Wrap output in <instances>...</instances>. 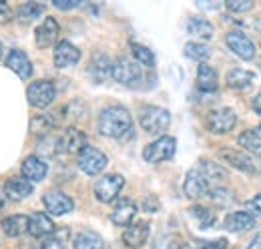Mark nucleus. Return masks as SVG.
I'll return each instance as SVG.
<instances>
[{"label": "nucleus", "mask_w": 261, "mask_h": 249, "mask_svg": "<svg viewBox=\"0 0 261 249\" xmlns=\"http://www.w3.org/2000/svg\"><path fill=\"white\" fill-rule=\"evenodd\" d=\"M255 227V217L247 211H233L225 217V229L231 233H245Z\"/></svg>", "instance_id": "obj_20"}, {"label": "nucleus", "mask_w": 261, "mask_h": 249, "mask_svg": "<svg viewBox=\"0 0 261 249\" xmlns=\"http://www.w3.org/2000/svg\"><path fill=\"white\" fill-rule=\"evenodd\" d=\"M130 51H133V57H135V61L139 62V64H143V66H155V55L151 53V48H147V46H143V44H130Z\"/></svg>", "instance_id": "obj_35"}, {"label": "nucleus", "mask_w": 261, "mask_h": 249, "mask_svg": "<svg viewBox=\"0 0 261 249\" xmlns=\"http://www.w3.org/2000/svg\"><path fill=\"white\" fill-rule=\"evenodd\" d=\"M59 145H61V151L68 153V155H79L85 147H89L87 143V135L81 131V129H66L65 133L59 137Z\"/></svg>", "instance_id": "obj_11"}, {"label": "nucleus", "mask_w": 261, "mask_h": 249, "mask_svg": "<svg viewBox=\"0 0 261 249\" xmlns=\"http://www.w3.org/2000/svg\"><path fill=\"white\" fill-rule=\"evenodd\" d=\"M74 249H102L105 243H102V237L95 233V231H83L74 237L72 241Z\"/></svg>", "instance_id": "obj_29"}, {"label": "nucleus", "mask_w": 261, "mask_h": 249, "mask_svg": "<svg viewBox=\"0 0 261 249\" xmlns=\"http://www.w3.org/2000/svg\"><path fill=\"white\" fill-rule=\"evenodd\" d=\"M59 32H61V27L59 22L53 18V16H46L42 20V24L36 29L34 32V40H36V46L38 48H50L57 38H59Z\"/></svg>", "instance_id": "obj_14"}, {"label": "nucleus", "mask_w": 261, "mask_h": 249, "mask_svg": "<svg viewBox=\"0 0 261 249\" xmlns=\"http://www.w3.org/2000/svg\"><path fill=\"white\" fill-rule=\"evenodd\" d=\"M211 199L217 203V205H229V203H233V195H231V191L227 189H221V187H217V189H213L211 191Z\"/></svg>", "instance_id": "obj_38"}, {"label": "nucleus", "mask_w": 261, "mask_h": 249, "mask_svg": "<svg viewBox=\"0 0 261 249\" xmlns=\"http://www.w3.org/2000/svg\"><path fill=\"white\" fill-rule=\"evenodd\" d=\"M247 249H261V237H257V239H255V241H253Z\"/></svg>", "instance_id": "obj_47"}, {"label": "nucleus", "mask_w": 261, "mask_h": 249, "mask_svg": "<svg viewBox=\"0 0 261 249\" xmlns=\"http://www.w3.org/2000/svg\"><path fill=\"white\" fill-rule=\"evenodd\" d=\"M123 187H125V177H121L117 173L105 175V177L98 179L97 185H95V197L100 203H111V201H115L119 197Z\"/></svg>", "instance_id": "obj_5"}, {"label": "nucleus", "mask_w": 261, "mask_h": 249, "mask_svg": "<svg viewBox=\"0 0 261 249\" xmlns=\"http://www.w3.org/2000/svg\"><path fill=\"white\" fill-rule=\"evenodd\" d=\"M225 42H227L229 51H231L233 55H237L239 59H243V61H251V59L255 57V53H257L253 40H251L245 32L231 31L227 36H225Z\"/></svg>", "instance_id": "obj_7"}, {"label": "nucleus", "mask_w": 261, "mask_h": 249, "mask_svg": "<svg viewBox=\"0 0 261 249\" xmlns=\"http://www.w3.org/2000/svg\"><path fill=\"white\" fill-rule=\"evenodd\" d=\"M44 10H46V6L40 4V2H27L18 8V18H20V22L27 24V22H33L36 18H40V14Z\"/></svg>", "instance_id": "obj_31"}, {"label": "nucleus", "mask_w": 261, "mask_h": 249, "mask_svg": "<svg viewBox=\"0 0 261 249\" xmlns=\"http://www.w3.org/2000/svg\"><path fill=\"white\" fill-rule=\"evenodd\" d=\"M175 151H177V141L169 135H163L143 149V159L147 163H163V161L173 159Z\"/></svg>", "instance_id": "obj_4"}, {"label": "nucleus", "mask_w": 261, "mask_h": 249, "mask_svg": "<svg viewBox=\"0 0 261 249\" xmlns=\"http://www.w3.org/2000/svg\"><path fill=\"white\" fill-rule=\"evenodd\" d=\"M2 231L8 237H18L29 231V217L27 215H10L2 221Z\"/></svg>", "instance_id": "obj_26"}, {"label": "nucleus", "mask_w": 261, "mask_h": 249, "mask_svg": "<svg viewBox=\"0 0 261 249\" xmlns=\"http://www.w3.org/2000/svg\"><path fill=\"white\" fill-rule=\"evenodd\" d=\"M187 32L191 34V36H195L199 40H207V38H211L213 36V24L209 22V20H205V18H191L189 22H187Z\"/></svg>", "instance_id": "obj_28"}, {"label": "nucleus", "mask_w": 261, "mask_h": 249, "mask_svg": "<svg viewBox=\"0 0 261 249\" xmlns=\"http://www.w3.org/2000/svg\"><path fill=\"white\" fill-rule=\"evenodd\" d=\"M133 131V119L123 107H109L98 117V133L109 139H125Z\"/></svg>", "instance_id": "obj_1"}, {"label": "nucleus", "mask_w": 261, "mask_h": 249, "mask_svg": "<svg viewBox=\"0 0 261 249\" xmlns=\"http://www.w3.org/2000/svg\"><path fill=\"white\" fill-rule=\"evenodd\" d=\"M0 207H2V197H0Z\"/></svg>", "instance_id": "obj_49"}, {"label": "nucleus", "mask_w": 261, "mask_h": 249, "mask_svg": "<svg viewBox=\"0 0 261 249\" xmlns=\"http://www.w3.org/2000/svg\"><path fill=\"white\" fill-rule=\"evenodd\" d=\"M219 157L239 171L243 173H255L257 171V163L253 161V157H249L247 153H241V151H235V149H221Z\"/></svg>", "instance_id": "obj_15"}, {"label": "nucleus", "mask_w": 261, "mask_h": 249, "mask_svg": "<svg viewBox=\"0 0 261 249\" xmlns=\"http://www.w3.org/2000/svg\"><path fill=\"white\" fill-rule=\"evenodd\" d=\"M0 59H2V44H0Z\"/></svg>", "instance_id": "obj_48"}, {"label": "nucleus", "mask_w": 261, "mask_h": 249, "mask_svg": "<svg viewBox=\"0 0 261 249\" xmlns=\"http://www.w3.org/2000/svg\"><path fill=\"white\" fill-rule=\"evenodd\" d=\"M79 169L87 175H98L105 171L109 159L102 151H98L95 147H85L81 153H79Z\"/></svg>", "instance_id": "obj_6"}, {"label": "nucleus", "mask_w": 261, "mask_h": 249, "mask_svg": "<svg viewBox=\"0 0 261 249\" xmlns=\"http://www.w3.org/2000/svg\"><path fill=\"white\" fill-rule=\"evenodd\" d=\"M189 215L195 219L197 225L201 227V229H207V227H211L213 223H215V213L211 211V209H207V207H201V205H193L191 207V211H189Z\"/></svg>", "instance_id": "obj_33"}, {"label": "nucleus", "mask_w": 261, "mask_h": 249, "mask_svg": "<svg viewBox=\"0 0 261 249\" xmlns=\"http://www.w3.org/2000/svg\"><path fill=\"white\" fill-rule=\"evenodd\" d=\"M31 193H33V183H29V181L22 179V177L10 179V181L4 185V197L10 199V201H22V199H27Z\"/></svg>", "instance_id": "obj_24"}, {"label": "nucleus", "mask_w": 261, "mask_h": 249, "mask_svg": "<svg viewBox=\"0 0 261 249\" xmlns=\"http://www.w3.org/2000/svg\"><path fill=\"white\" fill-rule=\"evenodd\" d=\"M111 66H113L111 59H109L105 53H97V55H93L87 72H89V77L93 79V83H105V81L111 77Z\"/></svg>", "instance_id": "obj_19"}, {"label": "nucleus", "mask_w": 261, "mask_h": 249, "mask_svg": "<svg viewBox=\"0 0 261 249\" xmlns=\"http://www.w3.org/2000/svg\"><path fill=\"white\" fill-rule=\"evenodd\" d=\"M29 233L33 237H48L55 233V223L46 213H33L29 217Z\"/></svg>", "instance_id": "obj_22"}, {"label": "nucleus", "mask_w": 261, "mask_h": 249, "mask_svg": "<svg viewBox=\"0 0 261 249\" xmlns=\"http://www.w3.org/2000/svg\"><path fill=\"white\" fill-rule=\"evenodd\" d=\"M177 247V237L175 235H159L155 241V249H175Z\"/></svg>", "instance_id": "obj_39"}, {"label": "nucleus", "mask_w": 261, "mask_h": 249, "mask_svg": "<svg viewBox=\"0 0 261 249\" xmlns=\"http://www.w3.org/2000/svg\"><path fill=\"white\" fill-rule=\"evenodd\" d=\"M225 6H227L231 12H247V10H251V8H253V2H251V0H245V2L229 0Z\"/></svg>", "instance_id": "obj_40"}, {"label": "nucleus", "mask_w": 261, "mask_h": 249, "mask_svg": "<svg viewBox=\"0 0 261 249\" xmlns=\"http://www.w3.org/2000/svg\"><path fill=\"white\" fill-rule=\"evenodd\" d=\"M183 193L193 201L203 199L205 195H209V181L197 169H191L183 181Z\"/></svg>", "instance_id": "obj_13"}, {"label": "nucleus", "mask_w": 261, "mask_h": 249, "mask_svg": "<svg viewBox=\"0 0 261 249\" xmlns=\"http://www.w3.org/2000/svg\"><path fill=\"white\" fill-rule=\"evenodd\" d=\"M197 87L203 91V93H215L217 87H219V77L215 72L213 66L209 64H199L197 68Z\"/></svg>", "instance_id": "obj_23"}, {"label": "nucleus", "mask_w": 261, "mask_h": 249, "mask_svg": "<svg viewBox=\"0 0 261 249\" xmlns=\"http://www.w3.org/2000/svg\"><path fill=\"white\" fill-rule=\"evenodd\" d=\"M38 159H50V157H55L59 151H61V145H59V137H53V135H46V137H42L40 139V143H38Z\"/></svg>", "instance_id": "obj_32"}, {"label": "nucleus", "mask_w": 261, "mask_h": 249, "mask_svg": "<svg viewBox=\"0 0 261 249\" xmlns=\"http://www.w3.org/2000/svg\"><path fill=\"white\" fill-rule=\"evenodd\" d=\"M50 129H55V121L46 115H38L31 121V133L33 135H40V137H46L50 133Z\"/></svg>", "instance_id": "obj_36"}, {"label": "nucleus", "mask_w": 261, "mask_h": 249, "mask_svg": "<svg viewBox=\"0 0 261 249\" xmlns=\"http://www.w3.org/2000/svg\"><path fill=\"white\" fill-rule=\"evenodd\" d=\"M111 77L119 85L135 89V87H141V81L145 79V70H143V64H139L137 61L127 59V57H119L111 66Z\"/></svg>", "instance_id": "obj_2"}, {"label": "nucleus", "mask_w": 261, "mask_h": 249, "mask_svg": "<svg viewBox=\"0 0 261 249\" xmlns=\"http://www.w3.org/2000/svg\"><path fill=\"white\" fill-rule=\"evenodd\" d=\"M42 203H44V209L50 215H57V217L66 215V213H70L74 209V201L68 195L61 193V191H48V193H44Z\"/></svg>", "instance_id": "obj_10"}, {"label": "nucleus", "mask_w": 261, "mask_h": 249, "mask_svg": "<svg viewBox=\"0 0 261 249\" xmlns=\"http://www.w3.org/2000/svg\"><path fill=\"white\" fill-rule=\"evenodd\" d=\"M237 123V115L233 109H215L207 115V129L213 135H225Z\"/></svg>", "instance_id": "obj_9"}, {"label": "nucleus", "mask_w": 261, "mask_h": 249, "mask_svg": "<svg viewBox=\"0 0 261 249\" xmlns=\"http://www.w3.org/2000/svg\"><path fill=\"white\" fill-rule=\"evenodd\" d=\"M66 237H68V229L57 231V233H50V235L42 241V249H65Z\"/></svg>", "instance_id": "obj_37"}, {"label": "nucleus", "mask_w": 261, "mask_h": 249, "mask_svg": "<svg viewBox=\"0 0 261 249\" xmlns=\"http://www.w3.org/2000/svg\"><path fill=\"white\" fill-rule=\"evenodd\" d=\"M135 215H137V205H135L130 199H121V201L115 205L113 213H111V221H113L115 225H119V227H125V225H130V223H133Z\"/></svg>", "instance_id": "obj_21"}, {"label": "nucleus", "mask_w": 261, "mask_h": 249, "mask_svg": "<svg viewBox=\"0 0 261 249\" xmlns=\"http://www.w3.org/2000/svg\"><path fill=\"white\" fill-rule=\"evenodd\" d=\"M141 207H143L145 211H149V213H155V211H159V201H157L155 197H147V199L141 203Z\"/></svg>", "instance_id": "obj_44"}, {"label": "nucleus", "mask_w": 261, "mask_h": 249, "mask_svg": "<svg viewBox=\"0 0 261 249\" xmlns=\"http://www.w3.org/2000/svg\"><path fill=\"white\" fill-rule=\"evenodd\" d=\"M139 121H141V127L149 135H161V133H165L169 129V124H171V115H169V111H165L161 107L149 105V107H145L141 111Z\"/></svg>", "instance_id": "obj_3"}, {"label": "nucleus", "mask_w": 261, "mask_h": 249, "mask_svg": "<svg viewBox=\"0 0 261 249\" xmlns=\"http://www.w3.org/2000/svg\"><path fill=\"white\" fill-rule=\"evenodd\" d=\"M237 143L241 145V149H245L251 155H261V133L259 129H249L245 133L239 135Z\"/></svg>", "instance_id": "obj_27"}, {"label": "nucleus", "mask_w": 261, "mask_h": 249, "mask_svg": "<svg viewBox=\"0 0 261 249\" xmlns=\"http://www.w3.org/2000/svg\"><path fill=\"white\" fill-rule=\"evenodd\" d=\"M53 59H55V64H57L59 68H66V66H72V64H76V62L81 61V51H79L72 42L61 40V42H57V46H55Z\"/></svg>", "instance_id": "obj_16"}, {"label": "nucleus", "mask_w": 261, "mask_h": 249, "mask_svg": "<svg viewBox=\"0 0 261 249\" xmlns=\"http://www.w3.org/2000/svg\"><path fill=\"white\" fill-rule=\"evenodd\" d=\"M197 249H227L225 239H211V241H199Z\"/></svg>", "instance_id": "obj_41"}, {"label": "nucleus", "mask_w": 261, "mask_h": 249, "mask_svg": "<svg viewBox=\"0 0 261 249\" xmlns=\"http://www.w3.org/2000/svg\"><path fill=\"white\" fill-rule=\"evenodd\" d=\"M185 57H189L193 61L205 62L211 57V48L207 44H201V42H187L185 44Z\"/></svg>", "instance_id": "obj_34"}, {"label": "nucleus", "mask_w": 261, "mask_h": 249, "mask_svg": "<svg viewBox=\"0 0 261 249\" xmlns=\"http://www.w3.org/2000/svg\"><path fill=\"white\" fill-rule=\"evenodd\" d=\"M27 96H29V103L33 105L34 109H46L55 101L57 89H55V85L50 81H36L29 87Z\"/></svg>", "instance_id": "obj_8"}, {"label": "nucleus", "mask_w": 261, "mask_h": 249, "mask_svg": "<svg viewBox=\"0 0 261 249\" xmlns=\"http://www.w3.org/2000/svg\"><path fill=\"white\" fill-rule=\"evenodd\" d=\"M255 83V74L245 68H233L227 72V87L233 91H245Z\"/></svg>", "instance_id": "obj_25"}, {"label": "nucleus", "mask_w": 261, "mask_h": 249, "mask_svg": "<svg viewBox=\"0 0 261 249\" xmlns=\"http://www.w3.org/2000/svg\"><path fill=\"white\" fill-rule=\"evenodd\" d=\"M10 20H12V8H10L6 2L0 0V24L10 22Z\"/></svg>", "instance_id": "obj_43"}, {"label": "nucleus", "mask_w": 261, "mask_h": 249, "mask_svg": "<svg viewBox=\"0 0 261 249\" xmlns=\"http://www.w3.org/2000/svg\"><path fill=\"white\" fill-rule=\"evenodd\" d=\"M6 66H8L10 70H14L22 81L33 77V64H31V59H29L22 51H18V48H14V51L8 53V57H6Z\"/></svg>", "instance_id": "obj_18"}, {"label": "nucleus", "mask_w": 261, "mask_h": 249, "mask_svg": "<svg viewBox=\"0 0 261 249\" xmlns=\"http://www.w3.org/2000/svg\"><path fill=\"white\" fill-rule=\"evenodd\" d=\"M55 6H57V8H61V10H72V8H79V6H81V2H79V0H74V2L55 0Z\"/></svg>", "instance_id": "obj_45"}, {"label": "nucleus", "mask_w": 261, "mask_h": 249, "mask_svg": "<svg viewBox=\"0 0 261 249\" xmlns=\"http://www.w3.org/2000/svg\"><path fill=\"white\" fill-rule=\"evenodd\" d=\"M253 111H255L257 115H261V93L253 98Z\"/></svg>", "instance_id": "obj_46"}, {"label": "nucleus", "mask_w": 261, "mask_h": 249, "mask_svg": "<svg viewBox=\"0 0 261 249\" xmlns=\"http://www.w3.org/2000/svg\"><path fill=\"white\" fill-rule=\"evenodd\" d=\"M247 209H249L247 213H251L253 217H255V215H259V217H261V193H259V195H255V197H253V199L247 203Z\"/></svg>", "instance_id": "obj_42"}, {"label": "nucleus", "mask_w": 261, "mask_h": 249, "mask_svg": "<svg viewBox=\"0 0 261 249\" xmlns=\"http://www.w3.org/2000/svg\"><path fill=\"white\" fill-rule=\"evenodd\" d=\"M149 233H151V227H149L147 221H135V223H130L129 227L125 229L123 243L130 249L143 247L149 241Z\"/></svg>", "instance_id": "obj_12"}, {"label": "nucleus", "mask_w": 261, "mask_h": 249, "mask_svg": "<svg viewBox=\"0 0 261 249\" xmlns=\"http://www.w3.org/2000/svg\"><path fill=\"white\" fill-rule=\"evenodd\" d=\"M20 173H22V179H27L29 183H38V181H42L46 177L48 165L42 159H38L34 155L27 157L22 161V165H20Z\"/></svg>", "instance_id": "obj_17"}, {"label": "nucleus", "mask_w": 261, "mask_h": 249, "mask_svg": "<svg viewBox=\"0 0 261 249\" xmlns=\"http://www.w3.org/2000/svg\"><path fill=\"white\" fill-rule=\"evenodd\" d=\"M259 133H261V124H259Z\"/></svg>", "instance_id": "obj_50"}, {"label": "nucleus", "mask_w": 261, "mask_h": 249, "mask_svg": "<svg viewBox=\"0 0 261 249\" xmlns=\"http://www.w3.org/2000/svg\"><path fill=\"white\" fill-rule=\"evenodd\" d=\"M197 171L211 183V181H223L225 177H227V171L221 167V165H217V163H213V161H201V165L197 167Z\"/></svg>", "instance_id": "obj_30"}]
</instances>
